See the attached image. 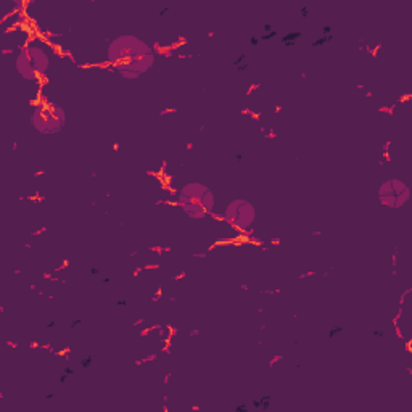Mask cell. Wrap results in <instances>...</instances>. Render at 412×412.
<instances>
[{
    "instance_id": "1",
    "label": "cell",
    "mask_w": 412,
    "mask_h": 412,
    "mask_svg": "<svg viewBox=\"0 0 412 412\" xmlns=\"http://www.w3.org/2000/svg\"><path fill=\"white\" fill-rule=\"evenodd\" d=\"M151 53V47L136 36H120L116 37L108 47L107 58L111 65H121L126 61L142 58Z\"/></svg>"
},
{
    "instance_id": "2",
    "label": "cell",
    "mask_w": 412,
    "mask_h": 412,
    "mask_svg": "<svg viewBox=\"0 0 412 412\" xmlns=\"http://www.w3.org/2000/svg\"><path fill=\"white\" fill-rule=\"evenodd\" d=\"M31 124L40 134H57L61 131L63 124L53 116L50 107H45L44 103H39L32 111Z\"/></svg>"
},
{
    "instance_id": "3",
    "label": "cell",
    "mask_w": 412,
    "mask_h": 412,
    "mask_svg": "<svg viewBox=\"0 0 412 412\" xmlns=\"http://www.w3.org/2000/svg\"><path fill=\"white\" fill-rule=\"evenodd\" d=\"M15 66H16V71L21 74V78L29 81V82H36L37 81V71L36 68H34L32 61L29 58V53H27L26 48L21 47V52L18 53V57L15 60Z\"/></svg>"
},
{
    "instance_id": "4",
    "label": "cell",
    "mask_w": 412,
    "mask_h": 412,
    "mask_svg": "<svg viewBox=\"0 0 412 412\" xmlns=\"http://www.w3.org/2000/svg\"><path fill=\"white\" fill-rule=\"evenodd\" d=\"M27 53H29V58L32 61L34 68H36V71L39 76H45L48 68H50V58H48L47 52L44 50L42 47L36 45V44H29L26 47Z\"/></svg>"
},
{
    "instance_id": "5",
    "label": "cell",
    "mask_w": 412,
    "mask_h": 412,
    "mask_svg": "<svg viewBox=\"0 0 412 412\" xmlns=\"http://www.w3.org/2000/svg\"><path fill=\"white\" fill-rule=\"evenodd\" d=\"M256 219V209L255 206L250 203L247 200H242V205L239 208V214H237V219L234 221V226L245 232V230H250V227L255 224Z\"/></svg>"
},
{
    "instance_id": "6",
    "label": "cell",
    "mask_w": 412,
    "mask_h": 412,
    "mask_svg": "<svg viewBox=\"0 0 412 412\" xmlns=\"http://www.w3.org/2000/svg\"><path fill=\"white\" fill-rule=\"evenodd\" d=\"M208 190H209V188L206 185H203V184H200V182H188V184H185L182 188H180L179 193H184L190 200L198 201Z\"/></svg>"
},
{
    "instance_id": "7",
    "label": "cell",
    "mask_w": 412,
    "mask_h": 412,
    "mask_svg": "<svg viewBox=\"0 0 412 412\" xmlns=\"http://www.w3.org/2000/svg\"><path fill=\"white\" fill-rule=\"evenodd\" d=\"M182 209L190 219H203L208 216L206 209L201 206L200 201H195V200H192L190 203H187V205H182Z\"/></svg>"
},
{
    "instance_id": "8",
    "label": "cell",
    "mask_w": 412,
    "mask_h": 412,
    "mask_svg": "<svg viewBox=\"0 0 412 412\" xmlns=\"http://www.w3.org/2000/svg\"><path fill=\"white\" fill-rule=\"evenodd\" d=\"M242 205V200H232L230 203L226 206L224 209V214H222V218H224L227 222L230 224H234V221L237 219V214H239V208Z\"/></svg>"
},
{
    "instance_id": "9",
    "label": "cell",
    "mask_w": 412,
    "mask_h": 412,
    "mask_svg": "<svg viewBox=\"0 0 412 412\" xmlns=\"http://www.w3.org/2000/svg\"><path fill=\"white\" fill-rule=\"evenodd\" d=\"M200 203H201V206H203L205 209H206V213L208 214H213L214 213V206H216V197H214V193L211 192V190H208L203 197H201L200 200Z\"/></svg>"
},
{
    "instance_id": "10",
    "label": "cell",
    "mask_w": 412,
    "mask_h": 412,
    "mask_svg": "<svg viewBox=\"0 0 412 412\" xmlns=\"http://www.w3.org/2000/svg\"><path fill=\"white\" fill-rule=\"evenodd\" d=\"M50 110H52V113L53 116L57 118V120L65 126L66 123V113H65V110H63L61 107H58V105H50Z\"/></svg>"
},
{
    "instance_id": "11",
    "label": "cell",
    "mask_w": 412,
    "mask_h": 412,
    "mask_svg": "<svg viewBox=\"0 0 412 412\" xmlns=\"http://www.w3.org/2000/svg\"><path fill=\"white\" fill-rule=\"evenodd\" d=\"M392 187H393V193L395 195H400L403 192L409 190V187L404 184L403 180H400V179H392Z\"/></svg>"
},
{
    "instance_id": "12",
    "label": "cell",
    "mask_w": 412,
    "mask_h": 412,
    "mask_svg": "<svg viewBox=\"0 0 412 412\" xmlns=\"http://www.w3.org/2000/svg\"><path fill=\"white\" fill-rule=\"evenodd\" d=\"M409 197H411V192H409V190L403 192V193H400V195H396V198H395V208H403V206L409 201Z\"/></svg>"
},
{
    "instance_id": "13",
    "label": "cell",
    "mask_w": 412,
    "mask_h": 412,
    "mask_svg": "<svg viewBox=\"0 0 412 412\" xmlns=\"http://www.w3.org/2000/svg\"><path fill=\"white\" fill-rule=\"evenodd\" d=\"M387 195H395L393 187H392V180H385L379 188V197H387Z\"/></svg>"
},
{
    "instance_id": "14",
    "label": "cell",
    "mask_w": 412,
    "mask_h": 412,
    "mask_svg": "<svg viewBox=\"0 0 412 412\" xmlns=\"http://www.w3.org/2000/svg\"><path fill=\"white\" fill-rule=\"evenodd\" d=\"M380 198V203L387 208H395V198L396 195H387V197H379Z\"/></svg>"
}]
</instances>
